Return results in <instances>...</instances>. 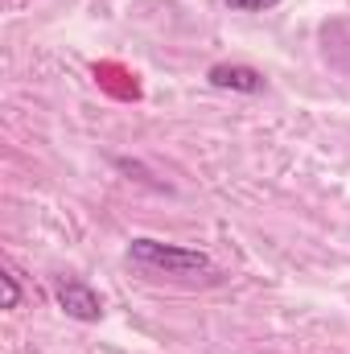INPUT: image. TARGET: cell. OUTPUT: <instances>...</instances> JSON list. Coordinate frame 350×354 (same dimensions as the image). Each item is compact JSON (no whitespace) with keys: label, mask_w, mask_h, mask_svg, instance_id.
<instances>
[{"label":"cell","mask_w":350,"mask_h":354,"mask_svg":"<svg viewBox=\"0 0 350 354\" xmlns=\"http://www.w3.org/2000/svg\"><path fill=\"white\" fill-rule=\"evenodd\" d=\"M128 260L145 272H165L174 280H194V276H214V264L206 252L177 248V243H157V239H132Z\"/></svg>","instance_id":"cell-1"},{"label":"cell","mask_w":350,"mask_h":354,"mask_svg":"<svg viewBox=\"0 0 350 354\" xmlns=\"http://www.w3.org/2000/svg\"><path fill=\"white\" fill-rule=\"evenodd\" d=\"M54 297H58V305L66 309V317H75V322H99L103 317V301H99V292L83 284V280H62L58 288H54Z\"/></svg>","instance_id":"cell-2"},{"label":"cell","mask_w":350,"mask_h":354,"mask_svg":"<svg viewBox=\"0 0 350 354\" xmlns=\"http://www.w3.org/2000/svg\"><path fill=\"white\" fill-rule=\"evenodd\" d=\"M206 79H210L214 87L239 91V95H256V91H264V75L252 71V66H210Z\"/></svg>","instance_id":"cell-3"},{"label":"cell","mask_w":350,"mask_h":354,"mask_svg":"<svg viewBox=\"0 0 350 354\" xmlns=\"http://www.w3.org/2000/svg\"><path fill=\"white\" fill-rule=\"evenodd\" d=\"M0 288H4V309H17V301H21V284H17L12 272H0Z\"/></svg>","instance_id":"cell-4"},{"label":"cell","mask_w":350,"mask_h":354,"mask_svg":"<svg viewBox=\"0 0 350 354\" xmlns=\"http://www.w3.org/2000/svg\"><path fill=\"white\" fill-rule=\"evenodd\" d=\"M231 8H243V12H264V8H276L280 0H223Z\"/></svg>","instance_id":"cell-5"}]
</instances>
